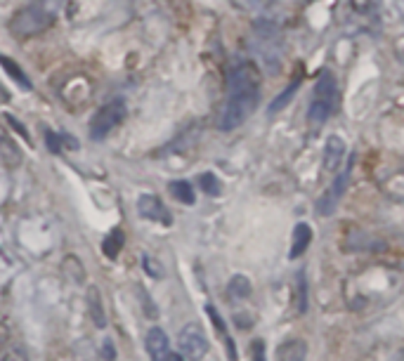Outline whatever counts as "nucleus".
Segmentation results:
<instances>
[{
  "label": "nucleus",
  "mask_w": 404,
  "mask_h": 361,
  "mask_svg": "<svg viewBox=\"0 0 404 361\" xmlns=\"http://www.w3.org/2000/svg\"><path fill=\"white\" fill-rule=\"evenodd\" d=\"M12 336H15V329L8 319H0V354H5L10 350V343H12Z\"/></svg>",
  "instance_id": "412c9836"
},
{
  "label": "nucleus",
  "mask_w": 404,
  "mask_h": 361,
  "mask_svg": "<svg viewBox=\"0 0 404 361\" xmlns=\"http://www.w3.org/2000/svg\"><path fill=\"white\" fill-rule=\"evenodd\" d=\"M348 182H350V168L343 170V173L336 177V180L331 182V187L326 189V194L322 196L319 203H317V210L322 215H331L336 206H338V201L343 199V194H345L348 189Z\"/></svg>",
  "instance_id": "423d86ee"
},
{
  "label": "nucleus",
  "mask_w": 404,
  "mask_h": 361,
  "mask_svg": "<svg viewBox=\"0 0 404 361\" xmlns=\"http://www.w3.org/2000/svg\"><path fill=\"white\" fill-rule=\"evenodd\" d=\"M253 361H265V343L262 340L253 343Z\"/></svg>",
  "instance_id": "b1692460"
},
{
  "label": "nucleus",
  "mask_w": 404,
  "mask_h": 361,
  "mask_svg": "<svg viewBox=\"0 0 404 361\" xmlns=\"http://www.w3.org/2000/svg\"><path fill=\"white\" fill-rule=\"evenodd\" d=\"M298 283H300V312H305V307H307V288H305V276H302V274L298 279Z\"/></svg>",
  "instance_id": "393cba45"
},
{
  "label": "nucleus",
  "mask_w": 404,
  "mask_h": 361,
  "mask_svg": "<svg viewBox=\"0 0 404 361\" xmlns=\"http://www.w3.org/2000/svg\"><path fill=\"white\" fill-rule=\"evenodd\" d=\"M137 210H140V215H142L145 220L164 222V224L173 222V215L168 213V208L159 201V196L142 194V196H140V201H137Z\"/></svg>",
  "instance_id": "0eeeda50"
},
{
  "label": "nucleus",
  "mask_w": 404,
  "mask_h": 361,
  "mask_svg": "<svg viewBox=\"0 0 404 361\" xmlns=\"http://www.w3.org/2000/svg\"><path fill=\"white\" fill-rule=\"evenodd\" d=\"M0 66H3V69L10 73V76H12V80H15V83H19V85H22L24 90H31V80L26 78V73L22 71V66H19L17 62H12L10 57H5V54H0Z\"/></svg>",
  "instance_id": "2eb2a0df"
},
{
  "label": "nucleus",
  "mask_w": 404,
  "mask_h": 361,
  "mask_svg": "<svg viewBox=\"0 0 404 361\" xmlns=\"http://www.w3.org/2000/svg\"><path fill=\"white\" fill-rule=\"evenodd\" d=\"M206 312H208V314H211L213 324H215V329H218L220 333H225V324H222V319L218 317V312H215V307H206Z\"/></svg>",
  "instance_id": "a878e982"
},
{
  "label": "nucleus",
  "mask_w": 404,
  "mask_h": 361,
  "mask_svg": "<svg viewBox=\"0 0 404 361\" xmlns=\"http://www.w3.org/2000/svg\"><path fill=\"white\" fill-rule=\"evenodd\" d=\"M66 0H33L26 8L12 15L8 29L15 38H33L38 33L48 31L57 22L59 12L64 10Z\"/></svg>",
  "instance_id": "f03ea898"
},
{
  "label": "nucleus",
  "mask_w": 404,
  "mask_h": 361,
  "mask_svg": "<svg viewBox=\"0 0 404 361\" xmlns=\"http://www.w3.org/2000/svg\"><path fill=\"white\" fill-rule=\"evenodd\" d=\"M102 357H104L106 361H114V359H116V350H114L111 340H106V343H104V347H102Z\"/></svg>",
  "instance_id": "bb28decb"
},
{
  "label": "nucleus",
  "mask_w": 404,
  "mask_h": 361,
  "mask_svg": "<svg viewBox=\"0 0 404 361\" xmlns=\"http://www.w3.org/2000/svg\"><path fill=\"white\" fill-rule=\"evenodd\" d=\"M260 73L253 64H239L227 78V102L220 114V130H234L258 106Z\"/></svg>",
  "instance_id": "f257e3e1"
},
{
  "label": "nucleus",
  "mask_w": 404,
  "mask_h": 361,
  "mask_svg": "<svg viewBox=\"0 0 404 361\" xmlns=\"http://www.w3.org/2000/svg\"><path fill=\"white\" fill-rule=\"evenodd\" d=\"M87 312H90V319L95 322L97 329H104L106 326V314H104V307H102V295L95 286L87 288Z\"/></svg>",
  "instance_id": "ddd939ff"
},
{
  "label": "nucleus",
  "mask_w": 404,
  "mask_h": 361,
  "mask_svg": "<svg viewBox=\"0 0 404 361\" xmlns=\"http://www.w3.org/2000/svg\"><path fill=\"white\" fill-rule=\"evenodd\" d=\"M147 352H149L152 361H166L171 350H168V338L161 329H152L147 333Z\"/></svg>",
  "instance_id": "1a4fd4ad"
},
{
  "label": "nucleus",
  "mask_w": 404,
  "mask_h": 361,
  "mask_svg": "<svg viewBox=\"0 0 404 361\" xmlns=\"http://www.w3.org/2000/svg\"><path fill=\"white\" fill-rule=\"evenodd\" d=\"M310 243H312V229H310V224H305V222L295 224L293 243H291V250H288V255H291V257H300L310 248Z\"/></svg>",
  "instance_id": "9b49d317"
},
{
  "label": "nucleus",
  "mask_w": 404,
  "mask_h": 361,
  "mask_svg": "<svg viewBox=\"0 0 404 361\" xmlns=\"http://www.w3.org/2000/svg\"><path fill=\"white\" fill-rule=\"evenodd\" d=\"M227 293H230L232 298H237V300H244V298L251 295V281H248L244 274L232 276V281L227 283Z\"/></svg>",
  "instance_id": "f3484780"
},
{
  "label": "nucleus",
  "mask_w": 404,
  "mask_h": 361,
  "mask_svg": "<svg viewBox=\"0 0 404 361\" xmlns=\"http://www.w3.org/2000/svg\"><path fill=\"white\" fill-rule=\"evenodd\" d=\"M171 194L175 196V201H180V203H187V206H192L194 203V189L190 182H185V180H175L171 182Z\"/></svg>",
  "instance_id": "dca6fc26"
},
{
  "label": "nucleus",
  "mask_w": 404,
  "mask_h": 361,
  "mask_svg": "<svg viewBox=\"0 0 404 361\" xmlns=\"http://www.w3.org/2000/svg\"><path fill=\"white\" fill-rule=\"evenodd\" d=\"M123 118H126V104H123V102L116 99V102L104 104L90 121V137L92 140H104L106 135H109Z\"/></svg>",
  "instance_id": "20e7f679"
},
{
  "label": "nucleus",
  "mask_w": 404,
  "mask_h": 361,
  "mask_svg": "<svg viewBox=\"0 0 404 361\" xmlns=\"http://www.w3.org/2000/svg\"><path fill=\"white\" fill-rule=\"evenodd\" d=\"M336 104H338V87H336V78L331 71H322V76L314 85L312 102H310L307 118L312 126L326 123V118L333 114Z\"/></svg>",
  "instance_id": "7ed1b4c3"
},
{
  "label": "nucleus",
  "mask_w": 404,
  "mask_h": 361,
  "mask_svg": "<svg viewBox=\"0 0 404 361\" xmlns=\"http://www.w3.org/2000/svg\"><path fill=\"white\" fill-rule=\"evenodd\" d=\"M0 361H29V359H26V352L22 347H10V350L0 357Z\"/></svg>",
  "instance_id": "4be33fe9"
},
{
  "label": "nucleus",
  "mask_w": 404,
  "mask_h": 361,
  "mask_svg": "<svg viewBox=\"0 0 404 361\" xmlns=\"http://www.w3.org/2000/svg\"><path fill=\"white\" fill-rule=\"evenodd\" d=\"M343 156H345V142H343L338 135H331L324 147V170L336 173L343 163Z\"/></svg>",
  "instance_id": "6e6552de"
},
{
  "label": "nucleus",
  "mask_w": 404,
  "mask_h": 361,
  "mask_svg": "<svg viewBox=\"0 0 404 361\" xmlns=\"http://www.w3.org/2000/svg\"><path fill=\"white\" fill-rule=\"evenodd\" d=\"M307 359V343L305 340H286L277 347V361H305Z\"/></svg>",
  "instance_id": "9d476101"
},
{
  "label": "nucleus",
  "mask_w": 404,
  "mask_h": 361,
  "mask_svg": "<svg viewBox=\"0 0 404 361\" xmlns=\"http://www.w3.org/2000/svg\"><path fill=\"white\" fill-rule=\"evenodd\" d=\"M166 361H185V357H180V354L171 352V354H168V359H166Z\"/></svg>",
  "instance_id": "c85d7f7f"
},
{
  "label": "nucleus",
  "mask_w": 404,
  "mask_h": 361,
  "mask_svg": "<svg viewBox=\"0 0 404 361\" xmlns=\"http://www.w3.org/2000/svg\"><path fill=\"white\" fill-rule=\"evenodd\" d=\"M145 269L149 271V274L157 276V279H164V269H161V264L149 255H145Z\"/></svg>",
  "instance_id": "5701e85b"
},
{
  "label": "nucleus",
  "mask_w": 404,
  "mask_h": 361,
  "mask_svg": "<svg viewBox=\"0 0 404 361\" xmlns=\"http://www.w3.org/2000/svg\"><path fill=\"white\" fill-rule=\"evenodd\" d=\"M62 274L69 279L71 283H85V267H83V262L78 260L76 255H66L64 257V262H62Z\"/></svg>",
  "instance_id": "4468645a"
},
{
  "label": "nucleus",
  "mask_w": 404,
  "mask_h": 361,
  "mask_svg": "<svg viewBox=\"0 0 404 361\" xmlns=\"http://www.w3.org/2000/svg\"><path fill=\"white\" fill-rule=\"evenodd\" d=\"M298 85H300V80H293V83L288 85L286 90L281 92L279 97L272 102V106H269V114H277V111H281V109H284V106L288 104V99H291L293 94H295V90H298Z\"/></svg>",
  "instance_id": "6ab92c4d"
},
{
  "label": "nucleus",
  "mask_w": 404,
  "mask_h": 361,
  "mask_svg": "<svg viewBox=\"0 0 404 361\" xmlns=\"http://www.w3.org/2000/svg\"><path fill=\"white\" fill-rule=\"evenodd\" d=\"M123 241H126V234L121 229H114L109 236L104 238L102 243V250L106 257H116L121 253V248H123Z\"/></svg>",
  "instance_id": "a211bd4d"
},
{
  "label": "nucleus",
  "mask_w": 404,
  "mask_h": 361,
  "mask_svg": "<svg viewBox=\"0 0 404 361\" xmlns=\"http://www.w3.org/2000/svg\"><path fill=\"white\" fill-rule=\"evenodd\" d=\"M45 140H48V147H50V152H59V137H55V133H45Z\"/></svg>",
  "instance_id": "cd10ccee"
},
{
  "label": "nucleus",
  "mask_w": 404,
  "mask_h": 361,
  "mask_svg": "<svg viewBox=\"0 0 404 361\" xmlns=\"http://www.w3.org/2000/svg\"><path fill=\"white\" fill-rule=\"evenodd\" d=\"M199 185H201V189H204L208 196H218V194L222 192L218 177H215L213 173H204V175H201V177H199Z\"/></svg>",
  "instance_id": "aec40b11"
},
{
  "label": "nucleus",
  "mask_w": 404,
  "mask_h": 361,
  "mask_svg": "<svg viewBox=\"0 0 404 361\" xmlns=\"http://www.w3.org/2000/svg\"><path fill=\"white\" fill-rule=\"evenodd\" d=\"M180 352L183 357L190 361H201L208 352V340L204 336V329L199 324H187L183 331H180Z\"/></svg>",
  "instance_id": "39448f33"
},
{
  "label": "nucleus",
  "mask_w": 404,
  "mask_h": 361,
  "mask_svg": "<svg viewBox=\"0 0 404 361\" xmlns=\"http://www.w3.org/2000/svg\"><path fill=\"white\" fill-rule=\"evenodd\" d=\"M0 163L8 168H17L22 163V152L5 133H0Z\"/></svg>",
  "instance_id": "f8f14e48"
}]
</instances>
